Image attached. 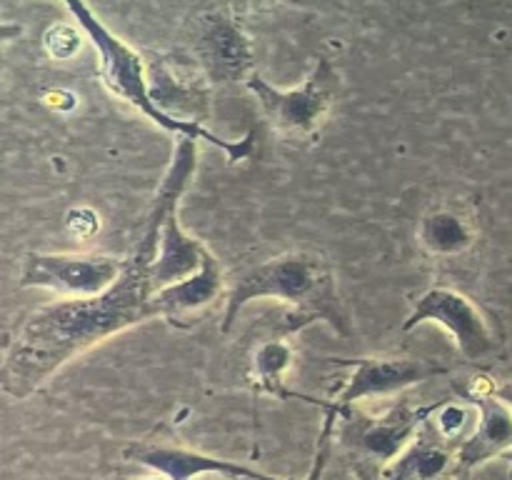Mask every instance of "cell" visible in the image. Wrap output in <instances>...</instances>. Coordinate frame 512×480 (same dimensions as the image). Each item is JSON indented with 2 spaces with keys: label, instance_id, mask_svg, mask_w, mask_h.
Returning <instances> with one entry per match:
<instances>
[{
  "label": "cell",
  "instance_id": "16",
  "mask_svg": "<svg viewBox=\"0 0 512 480\" xmlns=\"http://www.w3.org/2000/svg\"><path fill=\"white\" fill-rule=\"evenodd\" d=\"M210 250L205 248L200 240L190 238L183 228H180L178 210L165 218L163 230H160V245L155 253L153 268H150V278H153V288H168V285L180 283V280L190 278L198 273L205 263V255Z\"/></svg>",
  "mask_w": 512,
  "mask_h": 480
},
{
  "label": "cell",
  "instance_id": "10",
  "mask_svg": "<svg viewBox=\"0 0 512 480\" xmlns=\"http://www.w3.org/2000/svg\"><path fill=\"white\" fill-rule=\"evenodd\" d=\"M210 83L193 60L155 58L148 63V90L153 103L175 120L205 123L210 113Z\"/></svg>",
  "mask_w": 512,
  "mask_h": 480
},
{
  "label": "cell",
  "instance_id": "6",
  "mask_svg": "<svg viewBox=\"0 0 512 480\" xmlns=\"http://www.w3.org/2000/svg\"><path fill=\"white\" fill-rule=\"evenodd\" d=\"M420 323L443 325L455 340V348L460 350L465 360L480 363L488 360L500 350V335L495 330L493 320L485 315V310L468 298L460 290L450 285H433L425 290L413 305V313L403 323V330L418 328Z\"/></svg>",
  "mask_w": 512,
  "mask_h": 480
},
{
  "label": "cell",
  "instance_id": "24",
  "mask_svg": "<svg viewBox=\"0 0 512 480\" xmlns=\"http://www.w3.org/2000/svg\"><path fill=\"white\" fill-rule=\"evenodd\" d=\"M503 460H508V463H510V468H512V448L508 450V453H505V455H503Z\"/></svg>",
  "mask_w": 512,
  "mask_h": 480
},
{
  "label": "cell",
  "instance_id": "13",
  "mask_svg": "<svg viewBox=\"0 0 512 480\" xmlns=\"http://www.w3.org/2000/svg\"><path fill=\"white\" fill-rule=\"evenodd\" d=\"M313 320H308L305 315L290 310L283 320H275L268 328V333L260 335L258 343L253 345V353H250V378L255 380L260 390L265 393L280 395V398H293L295 393L283 388L285 373L293 365V345L288 343V338L298 330L308 328Z\"/></svg>",
  "mask_w": 512,
  "mask_h": 480
},
{
  "label": "cell",
  "instance_id": "17",
  "mask_svg": "<svg viewBox=\"0 0 512 480\" xmlns=\"http://www.w3.org/2000/svg\"><path fill=\"white\" fill-rule=\"evenodd\" d=\"M418 240L435 258H455L468 253L478 240V225L458 205H435L423 215Z\"/></svg>",
  "mask_w": 512,
  "mask_h": 480
},
{
  "label": "cell",
  "instance_id": "8",
  "mask_svg": "<svg viewBox=\"0 0 512 480\" xmlns=\"http://www.w3.org/2000/svg\"><path fill=\"white\" fill-rule=\"evenodd\" d=\"M438 405L440 400L430 405H393L380 418H360V423H355V418L350 420V415L343 413L348 418L345 443L360 463L375 468V475H378L390 460L398 458L418 438V433Z\"/></svg>",
  "mask_w": 512,
  "mask_h": 480
},
{
  "label": "cell",
  "instance_id": "9",
  "mask_svg": "<svg viewBox=\"0 0 512 480\" xmlns=\"http://www.w3.org/2000/svg\"><path fill=\"white\" fill-rule=\"evenodd\" d=\"M330 363L353 368L343 390L333 400L340 410L363 398H375V395L383 398L450 373L448 365L433 358H330Z\"/></svg>",
  "mask_w": 512,
  "mask_h": 480
},
{
  "label": "cell",
  "instance_id": "1",
  "mask_svg": "<svg viewBox=\"0 0 512 480\" xmlns=\"http://www.w3.org/2000/svg\"><path fill=\"white\" fill-rule=\"evenodd\" d=\"M160 230L163 225L145 220L138 248L125 260L123 275L113 288L95 298L43 305L25 320L0 368V388L8 398H30L85 350L158 315L150 268L158 253Z\"/></svg>",
  "mask_w": 512,
  "mask_h": 480
},
{
  "label": "cell",
  "instance_id": "12",
  "mask_svg": "<svg viewBox=\"0 0 512 480\" xmlns=\"http://www.w3.org/2000/svg\"><path fill=\"white\" fill-rule=\"evenodd\" d=\"M123 455L133 463L148 465L168 480H193L198 475H223L230 480H278L273 475L248 468V465L210 458V455L195 453L188 448H173V445L133 443L123 450Z\"/></svg>",
  "mask_w": 512,
  "mask_h": 480
},
{
  "label": "cell",
  "instance_id": "18",
  "mask_svg": "<svg viewBox=\"0 0 512 480\" xmlns=\"http://www.w3.org/2000/svg\"><path fill=\"white\" fill-rule=\"evenodd\" d=\"M430 425L435 428V433L440 435L443 440L453 443L458 448V440H463L465 430L470 425V408L468 405H460V403H443L435 408V413L430 415Z\"/></svg>",
  "mask_w": 512,
  "mask_h": 480
},
{
  "label": "cell",
  "instance_id": "23",
  "mask_svg": "<svg viewBox=\"0 0 512 480\" xmlns=\"http://www.w3.org/2000/svg\"><path fill=\"white\" fill-rule=\"evenodd\" d=\"M453 480H473V478H470V470H465V468H458V470H455Z\"/></svg>",
  "mask_w": 512,
  "mask_h": 480
},
{
  "label": "cell",
  "instance_id": "19",
  "mask_svg": "<svg viewBox=\"0 0 512 480\" xmlns=\"http://www.w3.org/2000/svg\"><path fill=\"white\" fill-rule=\"evenodd\" d=\"M45 50L50 58L55 60H73L83 48V38H80V25L70 23H55L45 30L43 38Z\"/></svg>",
  "mask_w": 512,
  "mask_h": 480
},
{
  "label": "cell",
  "instance_id": "20",
  "mask_svg": "<svg viewBox=\"0 0 512 480\" xmlns=\"http://www.w3.org/2000/svg\"><path fill=\"white\" fill-rule=\"evenodd\" d=\"M325 408H328V415H325L323 430H320L318 450H315L313 468H310L308 478H305V480H323L325 465H328V458H330V443H333V430H335V423H338V420H340V413H343V410H340L338 405H335V403H325ZM243 480H245V478H243Z\"/></svg>",
  "mask_w": 512,
  "mask_h": 480
},
{
  "label": "cell",
  "instance_id": "22",
  "mask_svg": "<svg viewBox=\"0 0 512 480\" xmlns=\"http://www.w3.org/2000/svg\"><path fill=\"white\" fill-rule=\"evenodd\" d=\"M495 395H498V398L503 400L505 405H510V410H512V383L498 385V390H495Z\"/></svg>",
  "mask_w": 512,
  "mask_h": 480
},
{
  "label": "cell",
  "instance_id": "14",
  "mask_svg": "<svg viewBox=\"0 0 512 480\" xmlns=\"http://www.w3.org/2000/svg\"><path fill=\"white\" fill-rule=\"evenodd\" d=\"M478 408V428L458 445V468L473 470L485 460L505 455L512 448V410L498 395L470 398Z\"/></svg>",
  "mask_w": 512,
  "mask_h": 480
},
{
  "label": "cell",
  "instance_id": "26",
  "mask_svg": "<svg viewBox=\"0 0 512 480\" xmlns=\"http://www.w3.org/2000/svg\"><path fill=\"white\" fill-rule=\"evenodd\" d=\"M138 480H163V475L158 473V475H155V478H138Z\"/></svg>",
  "mask_w": 512,
  "mask_h": 480
},
{
  "label": "cell",
  "instance_id": "15",
  "mask_svg": "<svg viewBox=\"0 0 512 480\" xmlns=\"http://www.w3.org/2000/svg\"><path fill=\"white\" fill-rule=\"evenodd\" d=\"M453 463H458V448L440 438L428 420L418 438L380 470L378 480H440Z\"/></svg>",
  "mask_w": 512,
  "mask_h": 480
},
{
  "label": "cell",
  "instance_id": "5",
  "mask_svg": "<svg viewBox=\"0 0 512 480\" xmlns=\"http://www.w3.org/2000/svg\"><path fill=\"white\" fill-rule=\"evenodd\" d=\"M188 58L210 85H233L255 73L253 43L228 8L200 10L185 25Z\"/></svg>",
  "mask_w": 512,
  "mask_h": 480
},
{
  "label": "cell",
  "instance_id": "21",
  "mask_svg": "<svg viewBox=\"0 0 512 480\" xmlns=\"http://www.w3.org/2000/svg\"><path fill=\"white\" fill-rule=\"evenodd\" d=\"M68 228L73 230L75 235H80V238H88V235H93L95 230L100 228V220L93 210L75 208L68 213Z\"/></svg>",
  "mask_w": 512,
  "mask_h": 480
},
{
  "label": "cell",
  "instance_id": "11",
  "mask_svg": "<svg viewBox=\"0 0 512 480\" xmlns=\"http://www.w3.org/2000/svg\"><path fill=\"white\" fill-rule=\"evenodd\" d=\"M225 295V273L220 260L213 253L205 255V263L198 273L168 288L155 290L153 300L158 315L173 328L188 330L208 315V310Z\"/></svg>",
  "mask_w": 512,
  "mask_h": 480
},
{
  "label": "cell",
  "instance_id": "25",
  "mask_svg": "<svg viewBox=\"0 0 512 480\" xmlns=\"http://www.w3.org/2000/svg\"><path fill=\"white\" fill-rule=\"evenodd\" d=\"M253 3H280V0H253Z\"/></svg>",
  "mask_w": 512,
  "mask_h": 480
},
{
  "label": "cell",
  "instance_id": "2",
  "mask_svg": "<svg viewBox=\"0 0 512 480\" xmlns=\"http://www.w3.org/2000/svg\"><path fill=\"white\" fill-rule=\"evenodd\" d=\"M273 298L308 320L328 323L338 335H350V320L335 288V273L328 260L308 250H290L260 260L235 273L225 295V315L220 333H230L240 310L253 300Z\"/></svg>",
  "mask_w": 512,
  "mask_h": 480
},
{
  "label": "cell",
  "instance_id": "3",
  "mask_svg": "<svg viewBox=\"0 0 512 480\" xmlns=\"http://www.w3.org/2000/svg\"><path fill=\"white\" fill-rule=\"evenodd\" d=\"M60 3L68 8V13L73 15L75 23L80 25L85 35L90 38L93 48L98 50L100 58V75H103V83L108 85V90L118 98L128 100L135 110L145 115L148 120H153L155 125H160L168 133L178 135V138H193V140H205L213 148H220L228 155L230 163H238V160H248L255 153V130H250L245 138L240 140H225L220 135L210 133L203 123H193V120H175L170 115H165L158 105L153 103L148 90V73H145V63L133 48L123 43L118 35L110 33L103 23L93 15V10L85 5V0H60Z\"/></svg>",
  "mask_w": 512,
  "mask_h": 480
},
{
  "label": "cell",
  "instance_id": "4",
  "mask_svg": "<svg viewBox=\"0 0 512 480\" xmlns=\"http://www.w3.org/2000/svg\"><path fill=\"white\" fill-rule=\"evenodd\" d=\"M245 88L258 98L270 128L283 138H310L323 125L340 93V75L328 58H320L300 88L280 90L260 73L245 80Z\"/></svg>",
  "mask_w": 512,
  "mask_h": 480
},
{
  "label": "cell",
  "instance_id": "7",
  "mask_svg": "<svg viewBox=\"0 0 512 480\" xmlns=\"http://www.w3.org/2000/svg\"><path fill=\"white\" fill-rule=\"evenodd\" d=\"M125 260L110 255L28 253L20 275V288L53 290L60 300L95 298L118 283Z\"/></svg>",
  "mask_w": 512,
  "mask_h": 480
}]
</instances>
